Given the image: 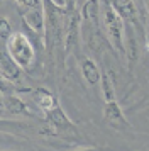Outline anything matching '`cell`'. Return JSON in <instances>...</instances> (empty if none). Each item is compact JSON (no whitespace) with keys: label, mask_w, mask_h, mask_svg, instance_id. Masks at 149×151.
<instances>
[{"label":"cell","mask_w":149,"mask_h":151,"mask_svg":"<svg viewBox=\"0 0 149 151\" xmlns=\"http://www.w3.org/2000/svg\"><path fill=\"white\" fill-rule=\"evenodd\" d=\"M12 93H17V88H15V83L9 82L7 78L0 76V95L7 97V95H12Z\"/></svg>","instance_id":"8fae6325"},{"label":"cell","mask_w":149,"mask_h":151,"mask_svg":"<svg viewBox=\"0 0 149 151\" xmlns=\"http://www.w3.org/2000/svg\"><path fill=\"white\" fill-rule=\"evenodd\" d=\"M5 49L9 56L14 60V63L20 70L31 68L36 61V46L34 41L24 31L14 32L9 39L5 41Z\"/></svg>","instance_id":"7a4b0ae2"},{"label":"cell","mask_w":149,"mask_h":151,"mask_svg":"<svg viewBox=\"0 0 149 151\" xmlns=\"http://www.w3.org/2000/svg\"><path fill=\"white\" fill-rule=\"evenodd\" d=\"M108 4L125 24L137 29L141 27V24H139L141 17H139V12H137L134 0H108Z\"/></svg>","instance_id":"5b68a950"},{"label":"cell","mask_w":149,"mask_h":151,"mask_svg":"<svg viewBox=\"0 0 149 151\" xmlns=\"http://www.w3.org/2000/svg\"><path fill=\"white\" fill-rule=\"evenodd\" d=\"M100 90H102V97H103V102H112V100H117V97H115V88H114V82H112V76L108 71L105 70H102L100 73Z\"/></svg>","instance_id":"9c48e42d"},{"label":"cell","mask_w":149,"mask_h":151,"mask_svg":"<svg viewBox=\"0 0 149 151\" xmlns=\"http://www.w3.org/2000/svg\"><path fill=\"white\" fill-rule=\"evenodd\" d=\"M100 73L102 68L98 66V63L95 60L88 58V56H85L81 60V75H83V78L88 85H97L100 82Z\"/></svg>","instance_id":"ba28073f"},{"label":"cell","mask_w":149,"mask_h":151,"mask_svg":"<svg viewBox=\"0 0 149 151\" xmlns=\"http://www.w3.org/2000/svg\"><path fill=\"white\" fill-rule=\"evenodd\" d=\"M100 26L105 29V37L117 55L124 56V31L125 22L110 7L108 0H100Z\"/></svg>","instance_id":"6da1fadb"},{"label":"cell","mask_w":149,"mask_h":151,"mask_svg":"<svg viewBox=\"0 0 149 151\" xmlns=\"http://www.w3.org/2000/svg\"><path fill=\"white\" fill-rule=\"evenodd\" d=\"M74 151H102L100 148H80V150H74Z\"/></svg>","instance_id":"9a60e30c"},{"label":"cell","mask_w":149,"mask_h":151,"mask_svg":"<svg viewBox=\"0 0 149 151\" xmlns=\"http://www.w3.org/2000/svg\"><path fill=\"white\" fill-rule=\"evenodd\" d=\"M148 10H149V2H148ZM148 46H149V36H148Z\"/></svg>","instance_id":"e0dca14e"},{"label":"cell","mask_w":149,"mask_h":151,"mask_svg":"<svg viewBox=\"0 0 149 151\" xmlns=\"http://www.w3.org/2000/svg\"><path fill=\"white\" fill-rule=\"evenodd\" d=\"M103 119L108 122L110 127H114L117 131H127L130 129V124H129L127 117L122 110L120 104L117 100H112V102H107L103 105Z\"/></svg>","instance_id":"277c9868"},{"label":"cell","mask_w":149,"mask_h":151,"mask_svg":"<svg viewBox=\"0 0 149 151\" xmlns=\"http://www.w3.org/2000/svg\"><path fill=\"white\" fill-rule=\"evenodd\" d=\"M14 34L12 24L7 17H0V41H7Z\"/></svg>","instance_id":"30bf717a"},{"label":"cell","mask_w":149,"mask_h":151,"mask_svg":"<svg viewBox=\"0 0 149 151\" xmlns=\"http://www.w3.org/2000/svg\"><path fill=\"white\" fill-rule=\"evenodd\" d=\"M7 117V110H5V105H4V99L0 97V119Z\"/></svg>","instance_id":"5bb4252c"},{"label":"cell","mask_w":149,"mask_h":151,"mask_svg":"<svg viewBox=\"0 0 149 151\" xmlns=\"http://www.w3.org/2000/svg\"><path fill=\"white\" fill-rule=\"evenodd\" d=\"M2 99H4L7 116H10V117H37L19 93H12V95L2 97Z\"/></svg>","instance_id":"8992f818"},{"label":"cell","mask_w":149,"mask_h":151,"mask_svg":"<svg viewBox=\"0 0 149 151\" xmlns=\"http://www.w3.org/2000/svg\"><path fill=\"white\" fill-rule=\"evenodd\" d=\"M83 2H87V0H76V9L80 7L81 4H83Z\"/></svg>","instance_id":"2e32d148"},{"label":"cell","mask_w":149,"mask_h":151,"mask_svg":"<svg viewBox=\"0 0 149 151\" xmlns=\"http://www.w3.org/2000/svg\"><path fill=\"white\" fill-rule=\"evenodd\" d=\"M32 100H34V104L37 105V109L42 112V116L47 114L49 110H53L54 107L59 104L58 97L54 95L49 88H46V87H39V88L34 90L32 92Z\"/></svg>","instance_id":"52a82bcc"},{"label":"cell","mask_w":149,"mask_h":151,"mask_svg":"<svg viewBox=\"0 0 149 151\" xmlns=\"http://www.w3.org/2000/svg\"><path fill=\"white\" fill-rule=\"evenodd\" d=\"M0 2H2V0H0Z\"/></svg>","instance_id":"ac0fdd59"},{"label":"cell","mask_w":149,"mask_h":151,"mask_svg":"<svg viewBox=\"0 0 149 151\" xmlns=\"http://www.w3.org/2000/svg\"><path fill=\"white\" fill-rule=\"evenodd\" d=\"M64 10H66L68 14H73L74 10H76V0H64Z\"/></svg>","instance_id":"4fadbf2b"},{"label":"cell","mask_w":149,"mask_h":151,"mask_svg":"<svg viewBox=\"0 0 149 151\" xmlns=\"http://www.w3.org/2000/svg\"><path fill=\"white\" fill-rule=\"evenodd\" d=\"M17 9H42V0H15Z\"/></svg>","instance_id":"7c38bea8"},{"label":"cell","mask_w":149,"mask_h":151,"mask_svg":"<svg viewBox=\"0 0 149 151\" xmlns=\"http://www.w3.org/2000/svg\"><path fill=\"white\" fill-rule=\"evenodd\" d=\"M42 117H44V122H46V127H44L42 132H46V134L56 136V134H61V132H73V134L78 132L74 122L66 116L61 104H58L53 110H49Z\"/></svg>","instance_id":"3957f363"}]
</instances>
